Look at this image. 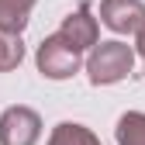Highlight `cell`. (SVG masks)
Instances as JSON below:
<instances>
[{"label": "cell", "mask_w": 145, "mask_h": 145, "mask_svg": "<svg viewBox=\"0 0 145 145\" xmlns=\"http://www.w3.org/2000/svg\"><path fill=\"white\" fill-rule=\"evenodd\" d=\"M135 66V48L124 45V42H100L93 45L86 59V76L93 86H107V83H118L131 72Z\"/></svg>", "instance_id": "6da1fadb"}, {"label": "cell", "mask_w": 145, "mask_h": 145, "mask_svg": "<svg viewBox=\"0 0 145 145\" xmlns=\"http://www.w3.org/2000/svg\"><path fill=\"white\" fill-rule=\"evenodd\" d=\"M35 59H38L42 76H48V80H66V76H72V72L80 69V52L72 48L59 31L48 35V38L38 45V56Z\"/></svg>", "instance_id": "7a4b0ae2"}, {"label": "cell", "mask_w": 145, "mask_h": 145, "mask_svg": "<svg viewBox=\"0 0 145 145\" xmlns=\"http://www.w3.org/2000/svg\"><path fill=\"white\" fill-rule=\"evenodd\" d=\"M42 138V118L31 107H7L0 114V145H35Z\"/></svg>", "instance_id": "3957f363"}, {"label": "cell", "mask_w": 145, "mask_h": 145, "mask_svg": "<svg viewBox=\"0 0 145 145\" xmlns=\"http://www.w3.org/2000/svg\"><path fill=\"white\" fill-rule=\"evenodd\" d=\"M100 21L118 35H138L145 28V4L142 0H104Z\"/></svg>", "instance_id": "277c9868"}, {"label": "cell", "mask_w": 145, "mask_h": 145, "mask_svg": "<svg viewBox=\"0 0 145 145\" xmlns=\"http://www.w3.org/2000/svg\"><path fill=\"white\" fill-rule=\"evenodd\" d=\"M59 35L76 48V52H83V48H93L97 45V35H100V28H97V17L90 14V4L83 0L80 4V10L76 14H69L66 21H62V28H59Z\"/></svg>", "instance_id": "5b68a950"}, {"label": "cell", "mask_w": 145, "mask_h": 145, "mask_svg": "<svg viewBox=\"0 0 145 145\" xmlns=\"http://www.w3.org/2000/svg\"><path fill=\"white\" fill-rule=\"evenodd\" d=\"M35 7V0H0V31L21 35L28 24V14Z\"/></svg>", "instance_id": "8992f818"}, {"label": "cell", "mask_w": 145, "mask_h": 145, "mask_svg": "<svg viewBox=\"0 0 145 145\" xmlns=\"http://www.w3.org/2000/svg\"><path fill=\"white\" fill-rule=\"evenodd\" d=\"M114 135H118V145H145V114L142 111L121 114Z\"/></svg>", "instance_id": "52a82bcc"}, {"label": "cell", "mask_w": 145, "mask_h": 145, "mask_svg": "<svg viewBox=\"0 0 145 145\" xmlns=\"http://www.w3.org/2000/svg\"><path fill=\"white\" fill-rule=\"evenodd\" d=\"M48 145H100L93 138V131L83 128V124H72V121H62L56 131H52Z\"/></svg>", "instance_id": "ba28073f"}, {"label": "cell", "mask_w": 145, "mask_h": 145, "mask_svg": "<svg viewBox=\"0 0 145 145\" xmlns=\"http://www.w3.org/2000/svg\"><path fill=\"white\" fill-rule=\"evenodd\" d=\"M24 59V42L21 35H10V31H0V72H10L17 69Z\"/></svg>", "instance_id": "9c48e42d"}, {"label": "cell", "mask_w": 145, "mask_h": 145, "mask_svg": "<svg viewBox=\"0 0 145 145\" xmlns=\"http://www.w3.org/2000/svg\"><path fill=\"white\" fill-rule=\"evenodd\" d=\"M135 48H138V56H142V59H145V28H142V31H138V42H135Z\"/></svg>", "instance_id": "30bf717a"}]
</instances>
